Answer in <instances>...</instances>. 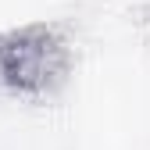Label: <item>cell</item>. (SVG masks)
<instances>
[{"label":"cell","mask_w":150,"mask_h":150,"mask_svg":"<svg viewBox=\"0 0 150 150\" xmlns=\"http://www.w3.org/2000/svg\"><path fill=\"white\" fill-rule=\"evenodd\" d=\"M71 75V47L47 22L0 32V82L18 97H54Z\"/></svg>","instance_id":"obj_1"}]
</instances>
